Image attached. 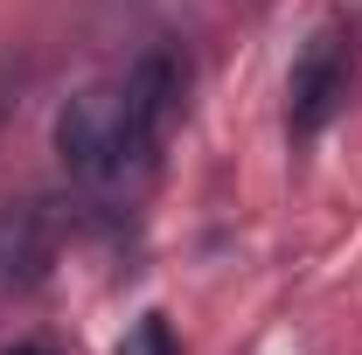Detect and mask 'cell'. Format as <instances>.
Listing matches in <instances>:
<instances>
[{"label":"cell","instance_id":"1","mask_svg":"<svg viewBox=\"0 0 362 355\" xmlns=\"http://www.w3.org/2000/svg\"><path fill=\"white\" fill-rule=\"evenodd\" d=\"M181 98H188V63L175 49H146L126 84H119V119H126V153H133V175L160 153V139L175 133Z\"/></svg>","mask_w":362,"mask_h":355},{"label":"cell","instance_id":"2","mask_svg":"<svg viewBox=\"0 0 362 355\" xmlns=\"http://www.w3.org/2000/svg\"><path fill=\"white\" fill-rule=\"evenodd\" d=\"M56 161L77 181H126L133 153H126V119H119V84L84 91L56 112Z\"/></svg>","mask_w":362,"mask_h":355},{"label":"cell","instance_id":"3","mask_svg":"<svg viewBox=\"0 0 362 355\" xmlns=\"http://www.w3.org/2000/svg\"><path fill=\"white\" fill-rule=\"evenodd\" d=\"M349 105V49L341 35H314V42L293 56V77H286V119L293 139L327 133V119Z\"/></svg>","mask_w":362,"mask_h":355},{"label":"cell","instance_id":"4","mask_svg":"<svg viewBox=\"0 0 362 355\" xmlns=\"http://www.w3.org/2000/svg\"><path fill=\"white\" fill-rule=\"evenodd\" d=\"M146 355H175V342H168V320H146Z\"/></svg>","mask_w":362,"mask_h":355},{"label":"cell","instance_id":"5","mask_svg":"<svg viewBox=\"0 0 362 355\" xmlns=\"http://www.w3.org/2000/svg\"><path fill=\"white\" fill-rule=\"evenodd\" d=\"M7 355H56V349H42V342H14Z\"/></svg>","mask_w":362,"mask_h":355}]
</instances>
